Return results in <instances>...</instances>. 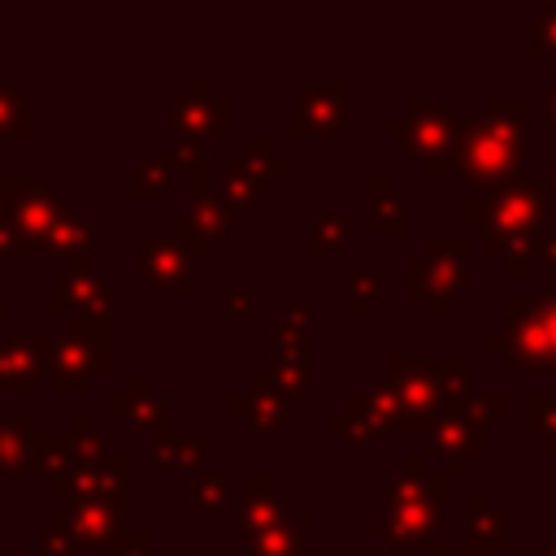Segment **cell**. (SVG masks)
I'll list each match as a JSON object with an SVG mask.
<instances>
[{
    "label": "cell",
    "instance_id": "obj_1",
    "mask_svg": "<svg viewBox=\"0 0 556 556\" xmlns=\"http://www.w3.org/2000/svg\"><path fill=\"white\" fill-rule=\"evenodd\" d=\"M48 361H52V339H39V334L0 339V387L4 391H26Z\"/></svg>",
    "mask_w": 556,
    "mask_h": 556
},
{
    "label": "cell",
    "instance_id": "obj_2",
    "mask_svg": "<svg viewBox=\"0 0 556 556\" xmlns=\"http://www.w3.org/2000/svg\"><path fill=\"white\" fill-rule=\"evenodd\" d=\"M52 308L56 313H74V317H100L109 308V287L100 278H91V274H65L56 282Z\"/></svg>",
    "mask_w": 556,
    "mask_h": 556
},
{
    "label": "cell",
    "instance_id": "obj_3",
    "mask_svg": "<svg viewBox=\"0 0 556 556\" xmlns=\"http://www.w3.org/2000/svg\"><path fill=\"white\" fill-rule=\"evenodd\" d=\"M74 539L78 543H109L122 526V504H104V500H78V508L70 513Z\"/></svg>",
    "mask_w": 556,
    "mask_h": 556
},
{
    "label": "cell",
    "instance_id": "obj_4",
    "mask_svg": "<svg viewBox=\"0 0 556 556\" xmlns=\"http://www.w3.org/2000/svg\"><path fill=\"white\" fill-rule=\"evenodd\" d=\"M135 261L143 265V274H148L156 287H174V291L187 287V282H182V261H178V252H174L165 239H135Z\"/></svg>",
    "mask_w": 556,
    "mask_h": 556
},
{
    "label": "cell",
    "instance_id": "obj_5",
    "mask_svg": "<svg viewBox=\"0 0 556 556\" xmlns=\"http://www.w3.org/2000/svg\"><path fill=\"white\" fill-rule=\"evenodd\" d=\"M35 452H39V434L30 430L26 417L0 421V473L30 469V465H35Z\"/></svg>",
    "mask_w": 556,
    "mask_h": 556
},
{
    "label": "cell",
    "instance_id": "obj_6",
    "mask_svg": "<svg viewBox=\"0 0 556 556\" xmlns=\"http://www.w3.org/2000/svg\"><path fill=\"white\" fill-rule=\"evenodd\" d=\"M87 243H91V226L78 217V213H61V222L52 226V235L43 239V248H52V252H65V256H87Z\"/></svg>",
    "mask_w": 556,
    "mask_h": 556
},
{
    "label": "cell",
    "instance_id": "obj_7",
    "mask_svg": "<svg viewBox=\"0 0 556 556\" xmlns=\"http://www.w3.org/2000/svg\"><path fill=\"white\" fill-rule=\"evenodd\" d=\"M26 91H30V83H0V135H26L30 130Z\"/></svg>",
    "mask_w": 556,
    "mask_h": 556
},
{
    "label": "cell",
    "instance_id": "obj_8",
    "mask_svg": "<svg viewBox=\"0 0 556 556\" xmlns=\"http://www.w3.org/2000/svg\"><path fill=\"white\" fill-rule=\"evenodd\" d=\"M78 547V539H74V526H70V517H52V526L39 534V543H35V556H70Z\"/></svg>",
    "mask_w": 556,
    "mask_h": 556
},
{
    "label": "cell",
    "instance_id": "obj_9",
    "mask_svg": "<svg viewBox=\"0 0 556 556\" xmlns=\"http://www.w3.org/2000/svg\"><path fill=\"white\" fill-rule=\"evenodd\" d=\"M169 187V161H143L135 169V191L139 195H152V191H165Z\"/></svg>",
    "mask_w": 556,
    "mask_h": 556
},
{
    "label": "cell",
    "instance_id": "obj_10",
    "mask_svg": "<svg viewBox=\"0 0 556 556\" xmlns=\"http://www.w3.org/2000/svg\"><path fill=\"white\" fill-rule=\"evenodd\" d=\"M26 252H35V243L22 235L13 213H0V256H26Z\"/></svg>",
    "mask_w": 556,
    "mask_h": 556
},
{
    "label": "cell",
    "instance_id": "obj_11",
    "mask_svg": "<svg viewBox=\"0 0 556 556\" xmlns=\"http://www.w3.org/2000/svg\"><path fill=\"white\" fill-rule=\"evenodd\" d=\"M200 447H204L200 439H178V443L161 447L156 460H161V465H195V460H200Z\"/></svg>",
    "mask_w": 556,
    "mask_h": 556
},
{
    "label": "cell",
    "instance_id": "obj_12",
    "mask_svg": "<svg viewBox=\"0 0 556 556\" xmlns=\"http://www.w3.org/2000/svg\"><path fill=\"white\" fill-rule=\"evenodd\" d=\"M217 486H222V478H204V482L195 486V504H200V508H222Z\"/></svg>",
    "mask_w": 556,
    "mask_h": 556
},
{
    "label": "cell",
    "instance_id": "obj_13",
    "mask_svg": "<svg viewBox=\"0 0 556 556\" xmlns=\"http://www.w3.org/2000/svg\"><path fill=\"white\" fill-rule=\"evenodd\" d=\"M4 556H35V552H4Z\"/></svg>",
    "mask_w": 556,
    "mask_h": 556
},
{
    "label": "cell",
    "instance_id": "obj_14",
    "mask_svg": "<svg viewBox=\"0 0 556 556\" xmlns=\"http://www.w3.org/2000/svg\"><path fill=\"white\" fill-rule=\"evenodd\" d=\"M0 313H4V295H0Z\"/></svg>",
    "mask_w": 556,
    "mask_h": 556
}]
</instances>
